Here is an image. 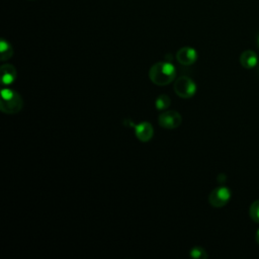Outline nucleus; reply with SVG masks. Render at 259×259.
I'll return each instance as SVG.
<instances>
[{"mask_svg":"<svg viewBox=\"0 0 259 259\" xmlns=\"http://www.w3.org/2000/svg\"><path fill=\"white\" fill-rule=\"evenodd\" d=\"M176 70L173 64L169 62H158L154 64L149 71L150 80L159 86L169 84L174 80Z\"/></svg>","mask_w":259,"mask_h":259,"instance_id":"f257e3e1","label":"nucleus"},{"mask_svg":"<svg viewBox=\"0 0 259 259\" xmlns=\"http://www.w3.org/2000/svg\"><path fill=\"white\" fill-rule=\"evenodd\" d=\"M22 99L17 92L8 88H3L1 91L0 108L3 112L13 114L17 113L22 107Z\"/></svg>","mask_w":259,"mask_h":259,"instance_id":"f03ea898","label":"nucleus"},{"mask_svg":"<svg viewBox=\"0 0 259 259\" xmlns=\"http://www.w3.org/2000/svg\"><path fill=\"white\" fill-rule=\"evenodd\" d=\"M174 91L181 98H190L196 92V84L187 76H180L174 82Z\"/></svg>","mask_w":259,"mask_h":259,"instance_id":"7ed1b4c3","label":"nucleus"},{"mask_svg":"<svg viewBox=\"0 0 259 259\" xmlns=\"http://www.w3.org/2000/svg\"><path fill=\"white\" fill-rule=\"evenodd\" d=\"M231 190L226 186H219L214 188L208 196V202L214 207L225 206L231 199Z\"/></svg>","mask_w":259,"mask_h":259,"instance_id":"20e7f679","label":"nucleus"},{"mask_svg":"<svg viewBox=\"0 0 259 259\" xmlns=\"http://www.w3.org/2000/svg\"><path fill=\"white\" fill-rule=\"evenodd\" d=\"M158 121L162 127L167 128V130H173L180 125L182 118H181V115L179 114V112H177L175 110H168V111L162 112L159 115Z\"/></svg>","mask_w":259,"mask_h":259,"instance_id":"39448f33","label":"nucleus"},{"mask_svg":"<svg viewBox=\"0 0 259 259\" xmlns=\"http://www.w3.org/2000/svg\"><path fill=\"white\" fill-rule=\"evenodd\" d=\"M176 59L181 65L189 66L195 63L197 59V53L193 48L183 47L176 53Z\"/></svg>","mask_w":259,"mask_h":259,"instance_id":"423d86ee","label":"nucleus"},{"mask_svg":"<svg viewBox=\"0 0 259 259\" xmlns=\"http://www.w3.org/2000/svg\"><path fill=\"white\" fill-rule=\"evenodd\" d=\"M135 134L138 140H140L141 142H148L152 139L154 135V130L150 122L143 121L135 126Z\"/></svg>","mask_w":259,"mask_h":259,"instance_id":"0eeeda50","label":"nucleus"},{"mask_svg":"<svg viewBox=\"0 0 259 259\" xmlns=\"http://www.w3.org/2000/svg\"><path fill=\"white\" fill-rule=\"evenodd\" d=\"M258 63V57L254 51H244L240 56V64L246 69L254 68Z\"/></svg>","mask_w":259,"mask_h":259,"instance_id":"6e6552de","label":"nucleus"},{"mask_svg":"<svg viewBox=\"0 0 259 259\" xmlns=\"http://www.w3.org/2000/svg\"><path fill=\"white\" fill-rule=\"evenodd\" d=\"M0 71H1L2 84L9 85V84L13 83V81L16 78V69L12 65H10V64L3 65L0 69Z\"/></svg>","mask_w":259,"mask_h":259,"instance_id":"1a4fd4ad","label":"nucleus"},{"mask_svg":"<svg viewBox=\"0 0 259 259\" xmlns=\"http://www.w3.org/2000/svg\"><path fill=\"white\" fill-rule=\"evenodd\" d=\"M0 54H1V60L2 61L10 59L11 56L13 55V49H12L11 45L3 38L0 41Z\"/></svg>","mask_w":259,"mask_h":259,"instance_id":"9d476101","label":"nucleus"},{"mask_svg":"<svg viewBox=\"0 0 259 259\" xmlns=\"http://www.w3.org/2000/svg\"><path fill=\"white\" fill-rule=\"evenodd\" d=\"M171 103V100L170 98L166 95V94H161L157 97L156 101H155V104H156V108L158 110H165L166 108L169 107Z\"/></svg>","mask_w":259,"mask_h":259,"instance_id":"9b49d317","label":"nucleus"},{"mask_svg":"<svg viewBox=\"0 0 259 259\" xmlns=\"http://www.w3.org/2000/svg\"><path fill=\"white\" fill-rule=\"evenodd\" d=\"M249 214L252 221L259 223V200H255L252 202L249 209Z\"/></svg>","mask_w":259,"mask_h":259,"instance_id":"f8f14e48","label":"nucleus"},{"mask_svg":"<svg viewBox=\"0 0 259 259\" xmlns=\"http://www.w3.org/2000/svg\"><path fill=\"white\" fill-rule=\"evenodd\" d=\"M190 256L193 258H198V259L202 258L203 259V258L207 257V254L205 253L204 249H202L200 247H195L190 251Z\"/></svg>","mask_w":259,"mask_h":259,"instance_id":"ddd939ff","label":"nucleus"},{"mask_svg":"<svg viewBox=\"0 0 259 259\" xmlns=\"http://www.w3.org/2000/svg\"><path fill=\"white\" fill-rule=\"evenodd\" d=\"M255 239H256V242H257V244L259 245V229L257 230V232H256V235H255Z\"/></svg>","mask_w":259,"mask_h":259,"instance_id":"4468645a","label":"nucleus"},{"mask_svg":"<svg viewBox=\"0 0 259 259\" xmlns=\"http://www.w3.org/2000/svg\"><path fill=\"white\" fill-rule=\"evenodd\" d=\"M257 44H258V47H259V35H258V37H257Z\"/></svg>","mask_w":259,"mask_h":259,"instance_id":"2eb2a0df","label":"nucleus"}]
</instances>
